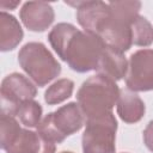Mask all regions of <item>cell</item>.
Segmentation results:
<instances>
[{
    "mask_svg": "<svg viewBox=\"0 0 153 153\" xmlns=\"http://www.w3.org/2000/svg\"><path fill=\"white\" fill-rule=\"evenodd\" d=\"M48 41L59 57L78 73L97 71L106 48L99 38L69 23L56 24L50 30Z\"/></svg>",
    "mask_w": 153,
    "mask_h": 153,
    "instance_id": "obj_1",
    "label": "cell"
},
{
    "mask_svg": "<svg viewBox=\"0 0 153 153\" xmlns=\"http://www.w3.org/2000/svg\"><path fill=\"white\" fill-rule=\"evenodd\" d=\"M110 12L103 22L97 38L108 48L117 53H126L133 45L131 24L139 16L140 1H111Z\"/></svg>",
    "mask_w": 153,
    "mask_h": 153,
    "instance_id": "obj_2",
    "label": "cell"
},
{
    "mask_svg": "<svg viewBox=\"0 0 153 153\" xmlns=\"http://www.w3.org/2000/svg\"><path fill=\"white\" fill-rule=\"evenodd\" d=\"M120 91L115 80L102 74H96L85 80L76 92V102L85 120L102 117L112 112Z\"/></svg>",
    "mask_w": 153,
    "mask_h": 153,
    "instance_id": "obj_3",
    "label": "cell"
},
{
    "mask_svg": "<svg viewBox=\"0 0 153 153\" xmlns=\"http://www.w3.org/2000/svg\"><path fill=\"white\" fill-rule=\"evenodd\" d=\"M1 148L6 153H55L56 143L43 137L37 130L22 128L14 116L1 112Z\"/></svg>",
    "mask_w": 153,
    "mask_h": 153,
    "instance_id": "obj_4",
    "label": "cell"
},
{
    "mask_svg": "<svg viewBox=\"0 0 153 153\" xmlns=\"http://www.w3.org/2000/svg\"><path fill=\"white\" fill-rule=\"evenodd\" d=\"M22 69L38 86L43 87L61 73V65L41 42H29L18 53Z\"/></svg>",
    "mask_w": 153,
    "mask_h": 153,
    "instance_id": "obj_5",
    "label": "cell"
},
{
    "mask_svg": "<svg viewBox=\"0 0 153 153\" xmlns=\"http://www.w3.org/2000/svg\"><path fill=\"white\" fill-rule=\"evenodd\" d=\"M84 123L85 116L78 103L71 102L45 115L36 129L47 140L61 143L67 136L79 131Z\"/></svg>",
    "mask_w": 153,
    "mask_h": 153,
    "instance_id": "obj_6",
    "label": "cell"
},
{
    "mask_svg": "<svg viewBox=\"0 0 153 153\" xmlns=\"http://www.w3.org/2000/svg\"><path fill=\"white\" fill-rule=\"evenodd\" d=\"M82 134V153H116L117 120L112 112L86 120Z\"/></svg>",
    "mask_w": 153,
    "mask_h": 153,
    "instance_id": "obj_7",
    "label": "cell"
},
{
    "mask_svg": "<svg viewBox=\"0 0 153 153\" xmlns=\"http://www.w3.org/2000/svg\"><path fill=\"white\" fill-rule=\"evenodd\" d=\"M1 94V112L17 116L19 105L33 99L37 94V88L29 78L20 73H11L4 78L0 87Z\"/></svg>",
    "mask_w": 153,
    "mask_h": 153,
    "instance_id": "obj_8",
    "label": "cell"
},
{
    "mask_svg": "<svg viewBox=\"0 0 153 153\" xmlns=\"http://www.w3.org/2000/svg\"><path fill=\"white\" fill-rule=\"evenodd\" d=\"M127 88L133 92L153 91V50L140 49L128 61L126 75Z\"/></svg>",
    "mask_w": 153,
    "mask_h": 153,
    "instance_id": "obj_9",
    "label": "cell"
},
{
    "mask_svg": "<svg viewBox=\"0 0 153 153\" xmlns=\"http://www.w3.org/2000/svg\"><path fill=\"white\" fill-rule=\"evenodd\" d=\"M66 4L76 8V20L85 32L97 36L104 19L110 12L109 2L103 1H76Z\"/></svg>",
    "mask_w": 153,
    "mask_h": 153,
    "instance_id": "obj_10",
    "label": "cell"
},
{
    "mask_svg": "<svg viewBox=\"0 0 153 153\" xmlns=\"http://www.w3.org/2000/svg\"><path fill=\"white\" fill-rule=\"evenodd\" d=\"M22 23L33 32L45 31L55 19V12L50 4L44 1H27L19 12Z\"/></svg>",
    "mask_w": 153,
    "mask_h": 153,
    "instance_id": "obj_11",
    "label": "cell"
},
{
    "mask_svg": "<svg viewBox=\"0 0 153 153\" xmlns=\"http://www.w3.org/2000/svg\"><path fill=\"white\" fill-rule=\"evenodd\" d=\"M146 111L143 100L130 90H121L117 100V114L120 118L128 123H137L142 120Z\"/></svg>",
    "mask_w": 153,
    "mask_h": 153,
    "instance_id": "obj_12",
    "label": "cell"
},
{
    "mask_svg": "<svg viewBox=\"0 0 153 153\" xmlns=\"http://www.w3.org/2000/svg\"><path fill=\"white\" fill-rule=\"evenodd\" d=\"M128 61L123 54L105 48L97 67V74L105 75L115 81L127 75Z\"/></svg>",
    "mask_w": 153,
    "mask_h": 153,
    "instance_id": "obj_13",
    "label": "cell"
},
{
    "mask_svg": "<svg viewBox=\"0 0 153 153\" xmlns=\"http://www.w3.org/2000/svg\"><path fill=\"white\" fill-rule=\"evenodd\" d=\"M24 36L23 29L14 16L0 12V50L10 51L17 48Z\"/></svg>",
    "mask_w": 153,
    "mask_h": 153,
    "instance_id": "obj_14",
    "label": "cell"
},
{
    "mask_svg": "<svg viewBox=\"0 0 153 153\" xmlns=\"http://www.w3.org/2000/svg\"><path fill=\"white\" fill-rule=\"evenodd\" d=\"M74 91V82L71 79H59L44 92V102L48 105H56L67 100Z\"/></svg>",
    "mask_w": 153,
    "mask_h": 153,
    "instance_id": "obj_15",
    "label": "cell"
},
{
    "mask_svg": "<svg viewBox=\"0 0 153 153\" xmlns=\"http://www.w3.org/2000/svg\"><path fill=\"white\" fill-rule=\"evenodd\" d=\"M42 106L38 102L30 99L23 102L17 111V117L20 123L27 128H37L42 121Z\"/></svg>",
    "mask_w": 153,
    "mask_h": 153,
    "instance_id": "obj_16",
    "label": "cell"
},
{
    "mask_svg": "<svg viewBox=\"0 0 153 153\" xmlns=\"http://www.w3.org/2000/svg\"><path fill=\"white\" fill-rule=\"evenodd\" d=\"M131 41L137 47H148L153 43V26L140 14L131 24Z\"/></svg>",
    "mask_w": 153,
    "mask_h": 153,
    "instance_id": "obj_17",
    "label": "cell"
},
{
    "mask_svg": "<svg viewBox=\"0 0 153 153\" xmlns=\"http://www.w3.org/2000/svg\"><path fill=\"white\" fill-rule=\"evenodd\" d=\"M142 134H143V143H145V146L151 152H153V121H151L147 124V127L145 128Z\"/></svg>",
    "mask_w": 153,
    "mask_h": 153,
    "instance_id": "obj_18",
    "label": "cell"
},
{
    "mask_svg": "<svg viewBox=\"0 0 153 153\" xmlns=\"http://www.w3.org/2000/svg\"><path fill=\"white\" fill-rule=\"evenodd\" d=\"M20 4V1H13V2H7V1H1V4H0V6H1V8L2 10H14L18 5Z\"/></svg>",
    "mask_w": 153,
    "mask_h": 153,
    "instance_id": "obj_19",
    "label": "cell"
},
{
    "mask_svg": "<svg viewBox=\"0 0 153 153\" xmlns=\"http://www.w3.org/2000/svg\"><path fill=\"white\" fill-rule=\"evenodd\" d=\"M60 153H73V152H71V151H62V152H60Z\"/></svg>",
    "mask_w": 153,
    "mask_h": 153,
    "instance_id": "obj_20",
    "label": "cell"
}]
</instances>
